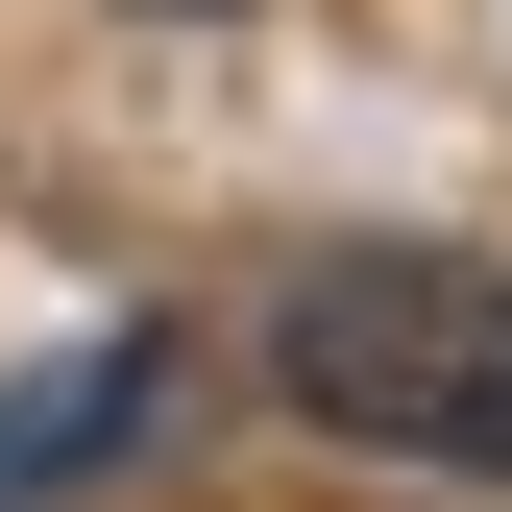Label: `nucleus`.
<instances>
[{
  "mask_svg": "<svg viewBox=\"0 0 512 512\" xmlns=\"http://www.w3.org/2000/svg\"><path fill=\"white\" fill-rule=\"evenodd\" d=\"M269 391L366 464H512V269L464 244H317L269 293Z\"/></svg>",
  "mask_w": 512,
  "mask_h": 512,
  "instance_id": "obj_1",
  "label": "nucleus"
}]
</instances>
